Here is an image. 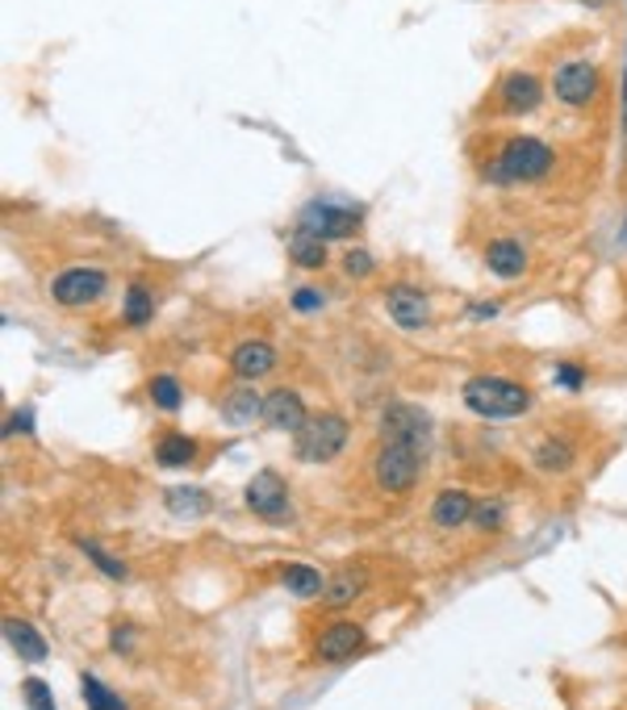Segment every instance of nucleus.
Returning a JSON list of instances; mask_svg holds the SVG:
<instances>
[{
  "instance_id": "obj_1",
  "label": "nucleus",
  "mask_w": 627,
  "mask_h": 710,
  "mask_svg": "<svg viewBox=\"0 0 627 710\" xmlns=\"http://www.w3.org/2000/svg\"><path fill=\"white\" fill-rule=\"evenodd\" d=\"M469 168L477 185L498 188V192H519V188L552 185L565 168V150L552 138L532 130H511V126H485L464 143Z\"/></svg>"
},
{
  "instance_id": "obj_2",
  "label": "nucleus",
  "mask_w": 627,
  "mask_h": 710,
  "mask_svg": "<svg viewBox=\"0 0 627 710\" xmlns=\"http://www.w3.org/2000/svg\"><path fill=\"white\" fill-rule=\"evenodd\" d=\"M544 101H548V72L514 63V67H502L490 80V88L473 109V126L485 130V126H506L519 117H532V113L544 109Z\"/></svg>"
},
{
  "instance_id": "obj_3",
  "label": "nucleus",
  "mask_w": 627,
  "mask_h": 710,
  "mask_svg": "<svg viewBox=\"0 0 627 710\" xmlns=\"http://www.w3.org/2000/svg\"><path fill=\"white\" fill-rule=\"evenodd\" d=\"M548 96L565 113L598 117L610 101V80L603 59L586 55V51H561L548 67Z\"/></svg>"
},
{
  "instance_id": "obj_4",
  "label": "nucleus",
  "mask_w": 627,
  "mask_h": 710,
  "mask_svg": "<svg viewBox=\"0 0 627 710\" xmlns=\"http://www.w3.org/2000/svg\"><path fill=\"white\" fill-rule=\"evenodd\" d=\"M460 401L481 422H511V418L532 414L535 389L506 373H473L460 385Z\"/></svg>"
},
{
  "instance_id": "obj_5",
  "label": "nucleus",
  "mask_w": 627,
  "mask_h": 710,
  "mask_svg": "<svg viewBox=\"0 0 627 710\" xmlns=\"http://www.w3.org/2000/svg\"><path fill=\"white\" fill-rule=\"evenodd\" d=\"M46 301L63 314H88L114 293V272L101 263H63L46 276Z\"/></svg>"
},
{
  "instance_id": "obj_6",
  "label": "nucleus",
  "mask_w": 627,
  "mask_h": 710,
  "mask_svg": "<svg viewBox=\"0 0 627 710\" xmlns=\"http://www.w3.org/2000/svg\"><path fill=\"white\" fill-rule=\"evenodd\" d=\"M427 477V451L394 439H377L368 451V485L380 498H410Z\"/></svg>"
},
{
  "instance_id": "obj_7",
  "label": "nucleus",
  "mask_w": 627,
  "mask_h": 710,
  "mask_svg": "<svg viewBox=\"0 0 627 710\" xmlns=\"http://www.w3.org/2000/svg\"><path fill=\"white\" fill-rule=\"evenodd\" d=\"M352 443V418L343 410H314L305 427L293 435V460L297 464H335Z\"/></svg>"
},
{
  "instance_id": "obj_8",
  "label": "nucleus",
  "mask_w": 627,
  "mask_h": 710,
  "mask_svg": "<svg viewBox=\"0 0 627 710\" xmlns=\"http://www.w3.org/2000/svg\"><path fill=\"white\" fill-rule=\"evenodd\" d=\"M380 310H385V319L394 322L398 331L406 335H422V331H431L436 326V297H431V289L415 276H394V281L380 284Z\"/></svg>"
},
{
  "instance_id": "obj_9",
  "label": "nucleus",
  "mask_w": 627,
  "mask_h": 710,
  "mask_svg": "<svg viewBox=\"0 0 627 710\" xmlns=\"http://www.w3.org/2000/svg\"><path fill=\"white\" fill-rule=\"evenodd\" d=\"M293 226L318 234L326 243H356L364 234V206H347V201H335V197H310L297 209Z\"/></svg>"
},
{
  "instance_id": "obj_10",
  "label": "nucleus",
  "mask_w": 627,
  "mask_h": 710,
  "mask_svg": "<svg viewBox=\"0 0 627 710\" xmlns=\"http://www.w3.org/2000/svg\"><path fill=\"white\" fill-rule=\"evenodd\" d=\"M477 260L481 268L494 276V281H527L532 276V243L514 230H490L481 247H477Z\"/></svg>"
},
{
  "instance_id": "obj_11",
  "label": "nucleus",
  "mask_w": 627,
  "mask_h": 710,
  "mask_svg": "<svg viewBox=\"0 0 627 710\" xmlns=\"http://www.w3.org/2000/svg\"><path fill=\"white\" fill-rule=\"evenodd\" d=\"M582 456H586V443H582V430L577 427H548L532 443V451H527L532 468L540 477H548V481L569 477L573 468L582 464Z\"/></svg>"
},
{
  "instance_id": "obj_12",
  "label": "nucleus",
  "mask_w": 627,
  "mask_h": 710,
  "mask_svg": "<svg viewBox=\"0 0 627 710\" xmlns=\"http://www.w3.org/2000/svg\"><path fill=\"white\" fill-rule=\"evenodd\" d=\"M243 505L268 526H293V489L276 468H260L243 485Z\"/></svg>"
},
{
  "instance_id": "obj_13",
  "label": "nucleus",
  "mask_w": 627,
  "mask_h": 710,
  "mask_svg": "<svg viewBox=\"0 0 627 710\" xmlns=\"http://www.w3.org/2000/svg\"><path fill=\"white\" fill-rule=\"evenodd\" d=\"M431 435H436V422L415 401H385L380 406L377 439H394V443H410V448L431 451Z\"/></svg>"
},
{
  "instance_id": "obj_14",
  "label": "nucleus",
  "mask_w": 627,
  "mask_h": 710,
  "mask_svg": "<svg viewBox=\"0 0 627 710\" xmlns=\"http://www.w3.org/2000/svg\"><path fill=\"white\" fill-rule=\"evenodd\" d=\"M368 648V627H364L360 618L352 615H339L331 618L318 639H314V660L318 665H347V660H356V656Z\"/></svg>"
},
{
  "instance_id": "obj_15",
  "label": "nucleus",
  "mask_w": 627,
  "mask_h": 710,
  "mask_svg": "<svg viewBox=\"0 0 627 710\" xmlns=\"http://www.w3.org/2000/svg\"><path fill=\"white\" fill-rule=\"evenodd\" d=\"M276 364H281V352H276V343L264 335H243L227 347V373L234 376V380L260 385L264 376L276 373Z\"/></svg>"
},
{
  "instance_id": "obj_16",
  "label": "nucleus",
  "mask_w": 627,
  "mask_h": 710,
  "mask_svg": "<svg viewBox=\"0 0 627 710\" xmlns=\"http://www.w3.org/2000/svg\"><path fill=\"white\" fill-rule=\"evenodd\" d=\"M213 406H218V418H222L230 430L264 422V393L255 389L251 380H234V376H230L227 385L218 389V397H213Z\"/></svg>"
},
{
  "instance_id": "obj_17",
  "label": "nucleus",
  "mask_w": 627,
  "mask_h": 710,
  "mask_svg": "<svg viewBox=\"0 0 627 710\" xmlns=\"http://www.w3.org/2000/svg\"><path fill=\"white\" fill-rule=\"evenodd\" d=\"M310 406H305V397L297 385H276V389L264 393V427L276 430V435H297L305 427V418H310Z\"/></svg>"
},
{
  "instance_id": "obj_18",
  "label": "nucleus",
  "mask_w": 627,
  "mask_h": 710,
  "mask_svg": "<svg viewBox=\"0 0 627 710\" xmlns=\"http://www.w3.org/2000/svg\"><path fill=\"white\" fill-rule=\"evenodd\" d=\"M473 505L477 498L464 485H443L436 498H431L427 523H431V531H439V535H457V531H464V526L473 523Z\"/></svg>"
},
{
  "instance_id": "obj_19",
  "label": "nucleus",
  "mask_w": 627,
  "mask_h": 710,
  "mask_svg": "<svg viewBox=\"0 0 627 710\" xmlns=\"http://www.w3.org/2000/svg\"><path fill=\"white\" fill-rule=\"evenodd\" d=\"M285 255H289V268L293 272H302V276H323L335 268L339 255H331V243L318 239V234H310V230H289V243H285Z\"/></svg>"
},
{
  "instance_id": "obj_20",
  "label": "nucleus",
  "mask_w": 627,
  "mask_h": 710,
  "mask_svg": "<svg viewBox=\"0 0 627 710\" xmlns=\"http://www.w3.org/2000/svg\"><path fill=\"white\" fill-rule=\"evenodd\" d=\"M159 314V284L151 276H130L122 289V331H147Z\"/></svg>"
},
{
  "instance_id": "obj_21",
  "label": "nucleus",
  "mask_w": 627,
  "mask_h": 710,
  "mask_svg": "<svg viewBox=\"0 0 627 710\" xmlns=\"http://www.w3.org/2000/svg\"><path fill=\"white\" fill-rule=\"evenodd\" d=\"M201 451H206V443H201L197 435H189V430H180V427L159 430V435H155V443H151L155 464H159V468H171V472L201 464Z\"/></svg>"
},
{
  "instance_id": "obj_22",
  "label": "nucleus",
  "mask_w": 627,
  "mask_h": 710,
  "mask_svg": "<svg viewBox=\"0 0 627 710\" xmlns=\"http://www.w3.org/2000/svg\"><path fill=\"white\" fill-rule=\"evenodd\" d=\"M4 644H9V652L18 656V660H25V665H42V660L51 656L39 627H34L30 618H18V615L4 618Z\"/></svg>"
},
{
  "instance_id": "obj_23",
  "label": "nucleus",
  "mask_w": 627,
  "mask_h": 710,
  "mask_svg": "<svg viewBox=\"0 0 627 710\" xmlns=\"http://www.w3.org/2000/svg\"><path fill=\"white\" fill-rule=\"evenodd\" d=\"M276 577H281L289 598H297V602H318L323 598V589H326V573H318L314 564H302V561L281 564V573H276Z\"/></svg>"
},
{
  "instance_id": "obj_24",
  "label": "nucleus",
  "mask_w": 627,
  "mask_h": 710,
  "mask_svg": "<svg viewBox=\"0 0 627 710\" xmlns=\"http://www.w3.org/2000/svg\"><path fill=\"white\" fill-rule=\"evenodd\" d=\"M364 589H368V573L364 568H339L335 577H326V589H323V606L326 610H347L352 602L364 598Z\"/></svg>"
},
{
  "instance_id": "obj_25",
  "label": "nucleus",
  "mask_w": 627,
  "mask_h": 710,
  "mask_svg": "<svg viewBox=\"0 0 627 710\" xmlns=\"http://www.w3.org/2000/svg\"><path fill=\"white\" fill-rule=\"evenodd\" d=\"M469 526H473L481 540H498V535H506V526H511V502H506V498H498V493L477 498L473 523Z\"/></svg>"
},
{
  "instance_id": "obj_26",
  "label": "nucleus",
  "mask_w": 627,
  "mask_h": 710,
  "mask_svg": "<svg viewBox=\"0 0 627 710\" xmlns=\"http://www.w3.org/2000/svg\"><path fill=\"white\" fill-rule=\"evenodd\" d=\"M143 393H147L151 410H159V414L185 410V380L176 373H151L147 376V385H143Z\"/></svg>"
},
{
  "instance_id": "obj_27",
  "label": "nucleus",
  "mask_w": 627,
  "mask_h": 710,
  "mask_svg": "<svg viewBox=\"0 0 627 710\" xmlns=\"http://www.w3.org/2000/svg\"><path fill=\"white\" fill-rule=\"evenodd\" d=\"M326 305H331V284H323L318 276H305L289 289V310L297 319H318Z\"/></svg>"
},
{
  "instance_id": "obj_28",
  "label": "nucleus",
  "mask_w": 627,
  "mask_h": 710,
  "mask_svg": "<svg viewBox=\"0 0 627 710\" xmlns=\"http://www.w3.org/2000/svg\"><path fill=\"white\" fill-rule=\"evenodd\" d=\"M164 505L176 519H201V514L213 510V502H209V493L201 485H168L164 489Z\"/></svg>"
},
{
  "instance_id": "obj_29",
  "label": "nucleus",
  "mask_w": 627,
  "mask_h": 710,
  "mask_svg": "<svg viewBox=\"0 0 627 710\" xmlns=\"http://www.w3.org/2000/svg\"><path fill=\"white\" fill-rule=\"evenodd\" d=\"M335 268H339V276L343 281H352V284H364V281H373L380 272V260L368 251L364 243H347L339 251V260H335Z\"/></svg>"
},
{
  "instance_id": "obj_30",
  "label": "nucleus",
  "mask_w": 627,
  "mask_h": 710,
  "mask_svg": "<svg viewBox=\"0 0 627 710\" xmlns=\"http://www.w3.org/2000/svg\"><path fill=\"white\" fill-rule=\"evenodd\" d=\"M76 547L84 552V561L93 564L101 577H109V581H126V577H130L126 561H122V556H114L109 547H101L96 540H88V535H76Z\"/></svg>"
},
{
  "instance_id": "obj_31",
  "label": "nucleus",
  "mask_w": 627,
  "mask_h": 710,
  "mask_svg": "<svg viewBox=\"0 0 627 710\" xmlns=\"http://www.w3.org/2000/svg\"><path fill=\"white\" fill-rule=\"evenodd\" d=\"M80 698H84L88 710H130L122 702V693L109 690L96 674H80Z\"/></svg>"
},
{
  "instance_id": "obj_32",
  "label": "nucleus",
  "mask_w": 627,
  "mask_h": 710,
  "mask_svg": "<svg viewBox=\"0 0 627 710\" xmlns=\"http://www.w3.org/2000/svg\"><path fill=\"white\" fill-rule=\"evenodd\" d=\"M21 702H25V710H59L55 693H51V686L42 677H25L21 681Z\"/></svg>"
},
{
  "instance_id": "obj_33",
  "label": "nucleus",
  "mask_w": 627,
  "mask_h": 710,
  "mask_svg": "<svg viewBox=\"0 0 627 710\" xmlns=\"http://www.w3.org/2000/svg\"><path fill=\"white\" fill-rule=\"evenodd\" d=\"M134 644H138V627H134V623H114V627H109V648H114L117 656H130Z\"/></svg>"
},
{
  "instance_id": "obj_34",
  "label": "nucleus",
  "mask_w": 627,
  "mask_h": 710,
  "mask_svg": "<svg viewBox=\"0 0 627 710\" xmlns=\"http://www.w3.org/2000/svg\"><path fill=\"white\" fill-rule=\"evenodd\" d=\"M30 435V430H34V414L25 410V406H21V410H9V427H4V435Z\"/></svg>"
},
{
  "instance_id": "obj_35",
  "label": "nucleus",
  "mask_w": 627,
  "mask_h": 710,
  "mask_svg": "<svg viewBox=\"0 0 627 710\" xmlns=\"http://www.w3.org/2000/svg\"><path fill=\"white\" fill-rule=\"evenodd\" d=\"M552 376H556L565 389H582V385H586V373H582V368H573V364H556V373Z\"/></svg>"
},
{
  "instance_id": "obj_36",
  "label": "nucleus",
  "mask_w": 627,
  "mask_h": 710,
  "mask_svg": "<svg viewBox=\"0 0 627 710\" xmlns=\"http://www.w3.org/2000/svg\"><path fill=\"white\" fill-rule=\"evenodd\" d=\"M498 310H502L498 301H485V305H473V310H469V319H473V322H490V319H498Z\"/></svg>"
},
{
  "instance_id": "obj_37",
  "label": "nucleus",
  "mask_w": 627,
  "mask_h": 710,
  "mask_svg": "<svg viewBox=\"0 0 627 710\" xmlns=\"http://www.w3.org/2000/svg\"><path fill=\"white\" fill-rule=\"evenodd\" d=\"M573 4H582L586 13H598V18H603V13H610V9H615V0H573Z\"/></svg>"
}]
</instances>
